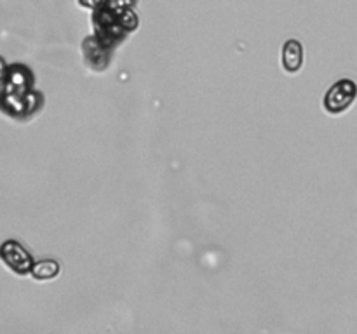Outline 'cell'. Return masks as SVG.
<instances>
[{
    "instance_id": "obj_1",
    "label": "cell",
    "mask_w": 357,
    "mask_h": 334,
    "mask_svg": "<svg viewBox=\"0 0 357 334\" xmlns=\"http://www.w3.org/2000/svg\"><path fill=\"white\" fill-rule=\"evenodd\" d=\"M0 260L9 270H13L17 275H26L31 271L33 261L28 250L16 240H6L0 246Z\"/></svg>"
},
{
    "instance_id": "obj_2",
    "label": "cell",
    "mask_w": 357,
    "mask_h": 334,
    "mask_svg": "<svg viewBox=\"0 0 357 334\" xmlns=\"http://www.w3.org/2000/svg\"><path fill=\"white\" fill-rule=\"evenodd\" d=\"M356 97V82L354 80L344 79L331 87L330 93L326 94V100H324V106H326L328 111H331V113H342V111H345L352 103H354Z\"/></svg>"
},
{
    "instance_id": "obj_3",
    "label": "cell",
    "mask_w": 357,
    "mask_h": 334,
    "mask_svg": "<svg viewBox=\"0 0 357 334\" xmlns=\"http://www.w3.org/2000/svg\"><path fill=\"white\" fill-rule=\"evenodd\" d=\"M30 273L37 280H47V278H52L58 273V264L54 261H38V263H33Z\"/></svg>"
},
{
    "instance_id": "obj_4",
    "label": "cell",
    "mask_w": 357,
    "mask_h": 334,
    "mask_svg": "<svg viewBox=\"0 0 357 334\" xmlns=\"http://www.w3.org/2000/svg\"><path fill=\"white\" fill-rule=\"evenodd\" d=\"M6 73H7L6 61H3V58H2V56H0V84H2V80H3V77H6Z\"/></svg>"
}]
</instances>
